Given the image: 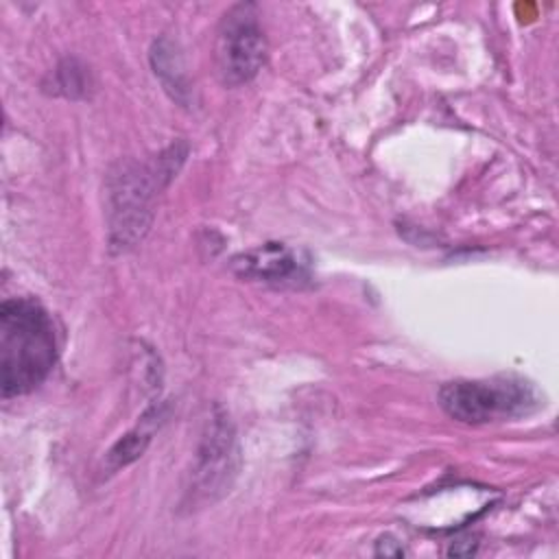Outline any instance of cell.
<instances>
[{
    "mask_svg": "<svg viewBox=\"0 0 559 559\" xmlns=\"http://www.w3.org/2000/svg\"><path fill=\"white\" fill-rule=\"evenodd\" d=\"M57 360V336L50 314L28 297L0 306V389L2 397L37 389Z\"/></svg>",
    "mask_w": 559,
    "mask_h": 559,
    "instance_id": "obj_1",
    "label": "cell"
},
{
    "mask_svg": "<svg viewBox=\"0 0 559 559\" xmlns=\"http://www.w3.org/2000/svg\"><path fill=\"white\" fill-rule=\"evenodd\" d=\"M188 146L173 144L151 162H124L107 179V225L111 251L138 245L151 227L157 194L186 159Z\"/></svg>",
    "mask_w": 559,
    "mask_h": 559,
    "instance_id": "obj_2",
    "label": "cell"
},
{
    "mask_svg": "<svg viewBox=\"0 0 559 559\" xmlns=\"http://www.w3.org/2000/svg\"><path fill=\"white\" fill-rule=\"evenodd\" d=\"M439 406L461 424H487L531 413L537 406V393L513 376L454 380L439 389Z\"/></svg>",
    "mask_w": 559,
    "mask_h": 559,
    "instance_id": "obj_3",
    "label": "cell"
},
{
    "mask_svg": "<svg viewBox=\"0 0 559 559\" xmlns=\"http://www.w3.org/2000/svg\"><path fill=\"white\" fill-rule=\"evenodd\" d=\"M266 35L260 26L255 7L249 2L234 4L216 31L214 59L225 85L249 83L266 61Z\"/></svg>",
    "mask_w": 559,
    "mask_h": 559,
    "instance_id": "obj_4",
    "label": "cell"
},
{
    "mask_svg": "<svg viewBox=\"0 0 559 559\" xmlns=\"http://www.w3.org/2000/svg\"><path fill=\"white\" fill-rule=\"evenodd\" d=\"M238 448H236V432L234 426L221 408L212 413V419L205 426L197 467H194V493L201 498H218L229 489L231 478L236 474Z\"/></svg>",
    "mask_w": 559,
    "mask_h": 559,
    "instance_id": "obj_5",
    "label": "cell"
},
{
    "mask_svg": "<svg viewBox=\"0 0 559 559\" xmlns=\"http://www.w3.org/2000/svg\"><path fill=\"white\" fill-rule=\"evenodd\" d=\"M231 269L240 277L269 284H297L306 280V266L299 255L282 242H264L231 258Z\"/></svg>",
    "mask_w": 559,
    "mask_h": 559,
    "instance_id": "obj_6",
    "label": "cell"
},
{
    "mask_svg": "<svg viewBox=\"0 0 559 559\" xmlns=\"http://www.w3.org/2000/svg\"><path fill=\"white\" fill-rule=\"evenodd\" d=\"M151 66L164 90L181 105L190 103V85L177 46L168 37L155 39L151 48Z\"/></svg>",
    "mask_w": 559,
    "mask_h": 559,
    "instance_id": "obj_7",
    "label": "cell"
},
{
    "mask_svg": "<svg viewBox=\"0 0 559 559\" xmlns=\"http://www.w3.org/2000/svg\"><path fill=\"white\" fill-rule=\"evenodd\" d=\"M162 417H164V415H162V408H159V406L148 408V411L142 415V421L111 445V450L107 452V467H109L111 472H116V469H120V467L133 463L135 459H140V456L144 454V450H146V445H148V441H151L155 428L159 426Z\"/></svg>",
    "mask_w": 559,
    "mask_h": 559,
    "instance_id": "obj_8",
    "label": "cell"
},
{
    "mask_svg": "<svg viewBox=\"0 0 559 559\" xmlns=\"http://www.w3.org/2000/svg\"><path fill=\"white\" fill-rule=\"evenodd\" d=\"M55 85H57V92H61L68 98L85 96L87 85H90V76H87L85 66H81L76 59L61 61L57 72H55Z\"/></svg>",
    "mask_w": 559,
    "mask_h": 559,
    "instance_id": "obj_9",
    "label": "cell"
},
{
    "mask_svg": "<svg viewBox=\"0 0 559 559\" xmlns=\"http://www.w3.org/2000/svg\"><path fill=\"white\" fill-rule=\"evenodd\" d=\"M376 555L378 557H402L404 555V548H402V544L395 539V537H391V535H384V537H380L378 542H376Z\"/></svg>",
    "mask_w": 559,
    "mask_h": 559,
    "instance_id": "obj_10",
    "label": "cell"
},
{
    "mask_svg": "<svg viewBox=\"0 0 559 559\" xmlns=\"http://www.w3.org/2000/svg\"><path fill=\"white\" fill-rule=\"evenodd\" d=\"M474 552H476V542H456L448 550V555H454V557H467V555H474Z\"/></svg>",
    "mask_w": 559,
    "mask_h": 559,
    "instance_id": "obj_11",
    "label": "cell"
}]
</instances>
